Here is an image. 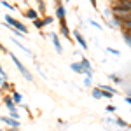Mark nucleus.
<instances>
[{
  "mask_svg": "<svg viewBox=\"0 0 131 131\" xmlns=\"http://www.w3.org/2000/svg\"><path fill=\"white\" fill-rule=\"evenodd\" d=\"M110 9H112V14H114V16H117V18H121L124 23L131 19V9H128V7L124 5V2H122V0L114 2V4L110 5Z\"/></svg>",
  "mask_w": 131,
  "mask_h": 131,
  "instance_id": "nucleus-1",
  "label": "nucleus"
},
{
  "mask_svg": "<svg viewBox=\"0 0 131 131\" xmlns=\"http://www.w3.org/2000/svg\"><path fill=\"white\" fill-rule=\"evenodd\" d=\"M9 58L12 60V63L18 67V70L21 72V75H23L28 82H33V75H31V72H28V68H26V67L19 61V58H16V54H12V52H9Z\"/></svg>",
  "mask_w": 131,
  "mask_h": 131,
  "instance_id": "nucleus-2",
  "label": "nucleus"
},
{
  "mask_svg": "<svg viewBox=\"0 0 131 131\" xmlns=\"http://www.w3.org/2000/svg\"><path fill=\"white\" fill-rule=\"evenodd\" d=\"M4 23H7L9 26H12V28H16V30H19L21 33H28V30H26V26L21 23L19 19H16V18H12V16H9V14H5L4 16Z\"/></svg>",
  "mask_w": 131,
  "mask_h": 131,
  "instance_id": "nucleus-3",
  "label": "nucleus"
},
{
  "mask_svg": "<svg viewBox=\"0 0 131 131\" xmlns=\"http://www.w3.org/2000/svg\"><path fill=\"white\" fill-rule=\"evenodd\" d=\"M72 37L75 39V42H77V44H79V46H81V47H82L84 51H86L88 47H89V46H88V42H86V39H84V35L81 33V30H79V28L72 30Z\"/></svg>",
  "mask_w": 131,
  "mask_h": 131,
  "instance_id": "nucleus-4",
  "label": "nucleus"
},
{
  "mask_svg": "<svg viewBox=\"0 0 131 131\" xmlns=\"http://www.w3.org/2000/svg\"><path fill=\"white\" fill-rule=\"evenodd\" d=\"M54 9H56V19H60V21L67 19V7L61 2H56L54 4Z\"/></svg>",
  "mask_w": 131,
  "mask_h": 131,
  "instance_id": "nucleus-5",
  "label": "nucleus"
},
{
  "mask_svg": "<svg viewBox=\"0 0 131 131\" xmlns=\"http://www.w3.org/2000/svg\"><path fill=\"white\" fill-rule=\"evenodd\" d=\"M49 39L52 40V46H54V51H56L58 54H63V47H61V40H60V37H58V33H54V31H51V33H49Z\"/></svg>",
  "mask_w": 131,
  "mask_h": 131,
  "instance_id": "nucleus-6",
  "label": "nucleus"
},
{
  "mask_svg": "<svg viewBox=\"0 0 131 131\" xmlns=\"http://www.w3.org/2000/svg\"><path fill=\"white\" fill-rule=\"evenodd\" d=\"M60 33L65 37V39H72V30L68 28V25H67V19L65 21H60Z\"/></svg>",
  "mask_w": 131,
  "mask_h": 131,
  "instance_id": "nucleus-7",
  "label": "nucleus"
},
{
  "mask_svg": "<svg viewBox=\"0 0 131 131\" xmlns=\"http://www.w3.org/2000/svg\"><path fill=\"white\" fill-rule=\"evenodd\" d=\"M2 122H4V124H7L10 129H12V128H14V129H18V128H19V121L12 119V117H9V115H2Z\"/></svg>",
  "mask_w": 131,
  "mask_h": 131,
  "instance_id": "nucleus-8",
  "label": "nucleus"
},
{
  "mask_svg": "<svg viewBox=\"0 0 131 131\" xmlns=\"http://www.w3.org/2000/svg\"><path fill=\"white\" fill-rule=\"evenodd\" d=\"M25 18H28V19L35 21V19H39V18H40V14H39V10H37V9H33V7H28V9L25 10Z\"/></svg>",
  "mask_w": 131,
  "mask_h": 131,
  "instance_id": "nucleus-9",
  "label": "nucleus"
},
{
  "mask_svg": "<svg viewBox=\"0 0 131 131\" xmlns=\"http://www.w3.org/2000/svg\"><path fill=\"white\" fill-rule=\"evenodd\" d=\"M70 68H72V72H75V73H86V70H84V67H82L81 61H72Z\"/></svg>",
  "mask_w": 131,
  "mask_h": 131,
  "instance_id": "nucleus-10",
  "label": "nucleus"
},
{
  "mask_svg": "<svg viewBox=\"0 0 131 131\" xmlns=\"http://www.w3.org/2000/svg\"><path fill=\"white\" fill-rule=\"evenodd\" d=\"M96 88H100L101 91H107V93H110V94H117V89L114 88V86H110V84H100V86H96Z\"/></svg>",
  "mask_w": 131,
  "mask_h": 131,
  "instance_id": "nucleus-11",
  "label": "nucleus"
},
{
  "mask_svg": "<svg viewBox=\"0 0 131 131\" xmlns=\"http://www.w3.org/2000/svg\"><path fill=\"white\" fill-rule=\"evenodd\" d=\"M91 96H93L94 100H103V91H101L100 88H96V86H94V88L91 89Z\"/></svg>",
  "mask_w": 131,
  "mask_h": 131,
  "instance_id": "nucleus-12",
  "label": "nucleus"
},
{
  "mask_svg": "<svg viewBox=\"0 0 131 131\" xmlns=\"http://www.w3.org/2000/svg\"><path fill=\"white\" fill-rule=\"evenodd\" d=\"M10 96H12V100H14L16 105H23V94H21L19 91H12Z\"/></svg>",
  "mask_w": 131,
  "mask_h": 131,
  "instance_id": "nucleus-13",
  "label": "nucleus"
},
{
  "mask_svg": "<svg viewBox=\"0 0 131 131\" xmlns=\"http://www.w3.org/2000/svg\"><path fill=\"white\" fill-rule=\"evenodd\" d=\"M82 63V67H84V70L88 72V70H93V67H91V61L86 58V56H81V60H79Z\"/></svg>",
  "mask_w": 131,
  "mask_h": 131,
  "instance_id": "nucleus-14",
  "label": "nucleus"
},
{
  "mask_svg": "<svg viewBox=\"0 0 131 131\" xmlns=\"http://www.w3.org/2000/svg\"><path fill=\"white\" fill-rule=\"evenodd\" d=\"M12 42H14V44H16V46H18V47H19L21 51H25V52H26V54H31V51L28 49V47H26V46H25V44H21V40H16V39H14V37H12Z\"/></svg>",
  "mask_w": 131,
  "mask_h": 131,
  "instance_id": "nucleus-15",
  "label": "nucleus"
},
{
  "mask_svg": "<svg viewBox=\"0 0 131 131\" xmlns=\"http://www.w3.org/2000/svg\"><path fill=\"white\" fill-rule=\"evenodd\" d=\"M115 124H117V126H121L122 129L126 131V129H129V126H128V122L124 121V119H121V117H117V119H115Z\"/></svg>",
  "mask_w": 131,
  "mask_h": 131,
  "instance_id": "nucleus-16",
  "label": "nucleus"
},
{
  "mask_svg": "<svg viewBox=\"0 0 131 131\" xmlns=\"http://www.w3.org/2000/svg\"><path fill=\"white\" fill-rule=\"evenodd\" d=\"M37 10H39V14H46V2L44 0L37 2Z\"/></svg>",
  "mask_w": 131,
  "mask_h": 131,
  "instance_id": "nucleus-17",
  "label": "nucleus"
},
{
  "mask_svg": "<svg viewBox=\"0 0 131 131\" xmlns=\"http://www.w3.org/2000/svg\"><path fill=\"white\" fill-rule=\"evenodd\" d=\"M33 26H35L37 30H42V28L46 26V23H44V19H42V18H39V19L33 21Z\"/></svg>",
  "mask_w": 131,
  "mask_h": 131,
  "instance_id": "nucleus-18",
  "label": "nucleus"
},
{
  "mask_svg": "<svg viewBox=\"0 0 131 131\" xmlns=\"http://www.w3.org/2000/svg\"><path fill=\"white\" fill-rule=\"evenodd\" d=\"M108 77H110L112 82H115V84H122V77H121V75H117V73H110Z\"/></svg>",
  "mask_w": 131,
  "mask_h": 131,
  "instance_id": "nucleus-19",
  "label": "nucleus"
},
{
  "mask_svg": "<svg viewBox=\"0 0 131 131\" xmlns=\"http://www.w3.org/2000/svg\"><path fill=\"white\" fill-rule=\"evenodd\" d=\"M122 39H124L126 44H128V47H131V33L129 31H122Z\"/></svg>",
  "mask_w": 131,
  "mask_h": 131,
  "instance_id": "nucleus-20",
  "label": "nucleus"
},
{
  "mask_svg": "<svg viewBox=\"0 0 131 131\" xmlns=\"http://www.w3.org/2000/svg\"><path fill=\"white\" fill-rule=\"evenodd\" d=\"M42 19H44V23H46V26H47V25H52V23H54V19H56V16H44Z\"/></svg>",
  "mask_w": 131,
  "mask_h": 131,
  "instance_id": "nucleus-21",
  "label": "nucleus"
},
{
  "mask_svg": "<svg viewBox=\"0 0 131 131\" xmlns=\"http://www.w3.org/2000/svg\"><path fill=\"white\" fill-rule=\"evenodd\" d=\"M0 88H2V91H14L12 89V84H9V82H2Z\"/></svg>",
  "mask_w": 131,
  "mask_h": 131,
  "instance_id": "nucleus-22",
  "label": "nucleus"
},
{
  "mask_svg": "<svg viewBox=\"0 0 131 131\" xmlns=\"http://www.w3.org/2000/svg\"><path fill=\"white\" fill-rule=\"evenodd\" d=\"M0 79H2V82H9L7 81V72H5V68H0Z\"/></svg>",
  "mask_w": 131,
  "mask_h": 131,
  "instance_id": "nucleus-23",
  "label": "nucleus"
},
{
  "mask_svg": "<svg viewBox=\"0 0 131 131\" xmlns=\"http://www.w3.org/2000/svg\"><path fill=\"white\" fill-rule=\"evenodd\" d=\"M88 23H89L91 26H94V28H98V30H101V28H103V26H101L100 23H98V21H94V19H88Z\"/></svg>",
  "mask_w": 131,
  "mask_h": 131,
  "instance_id": "nucleus-24",
  "label": "nucleus"
},
{
  "mask_svg": "<svg viewBox=\"0 0 131 131\" xmlns=\"http://www.w3.org/2000/svg\"><path fill=\"white\" fill-rule=\"evenodd\" d=\"M0 4H2V7H4V9H14V5H12V4H9V2H7V0H2V2H0Z\"/></svg>",
  "mask_w": 131,
  "mask_h": 131,
  "instance_id": "nucleus-25",
  "label": "nucleus"
},
{
  "mask_svg": "<svg viewBox=\"0 0 131 131\" xmlns=\"http://www.w3.org/2000/svg\"><path fill=\"white\" fill-rule=\"evenodd\" d=\"M122 31H129V33H131V19L124 23V26H122Z\"/></svg>",
  "mask_w": 131,
  "mask_h": 131,
  "instance_id": "nucleus-26",
  "label": "nucleus"
},
{
  "mask_svg": "<svg viewBox=\"0 0 131 131\" xmlns=\"http://www.w3.org/2000/svg\"><path fill=\"white\" fill-rule=\"evenodd\" d=\"M84 86L93 89V88H94V86H93V79H88V77H86V79H84Z\"/></svg>",
  "mask_w": 131,
  "mask_h": 131,
  "instance_id": "nucleus-27",
  "label": "nucleus"
},
{
  "mask_svg": "<svg viewBox=\"0 0 131 131\" xmlns=\"http://www.w3.org/2000/svg\"><path fill=\"white\" fill-rule=\"evenodd\" d=\"M107 52H110V54H114V56H119V54H121L119 51L114 49V47H107Z\"/></svg>",
  "mask_w": 131,
  "mask_h": 131,
  "instance_id": "nucleus-28",
  "label": "nucleus"
},
{
  "mask_svg": "<svg viewBox=\"0 0 131 131\" xmlns=\"http://www.w3.org/2000/svg\"><path fill=\"white\" fill-rule=\"evenodd\" d=\"M115 110H117V108H115L114 105H107V112H108V114H114Z\"/></svg>",
  "mask_w": 131,
  "mask_h": 131,
  "instance_id": "nucleus-29",
  "label": "nucleus"
},
{
  "mask_svg": "<svg viewBox=\"0 0 131 131\" xmlns=\"http://www.w3.org/2000/svg\"><path fill=\"white\" fill-rule=\"evenodd\" d=\"M103 98H105V100H110V98H114V94L107 93V91H103Z\"/></svg>",
  "mask_w": 131,
  "mask_h": 131,
  "instance_id": "nucleus-30",
  "label": "nucleus"
},
{
  "mask_svg": "<svg viewBox=\"0 0 131 131\" xmlns=\"http://www.w3.org/2000/svg\"><path fill=\"white\" fill-rule=\"evenodd\" d=\"M91 5H93V7L96 9V7H98V2H96V0H91Z\"/></svg>",
  "mask_w": 131,
  "mask_h": 131,
  "instance_id": "nucleus-31",
  "label": "nucleus"
},
{
  "mask_svg": "<svg viewBox=\"0 0 131 131\" xmlns=\"http://www.w3.org/2000/svg\"><path fill=\"white\" fill-rule=\"evenodd\" d=\"M124 101H126L128 105H131V96H126V98H124Z\"/></svg>",
  "mask_w": 131,
  "mask_h": 131,
  "instance_id": "nucleus-32",
  "label": "nucleus"
}]
</instances>
